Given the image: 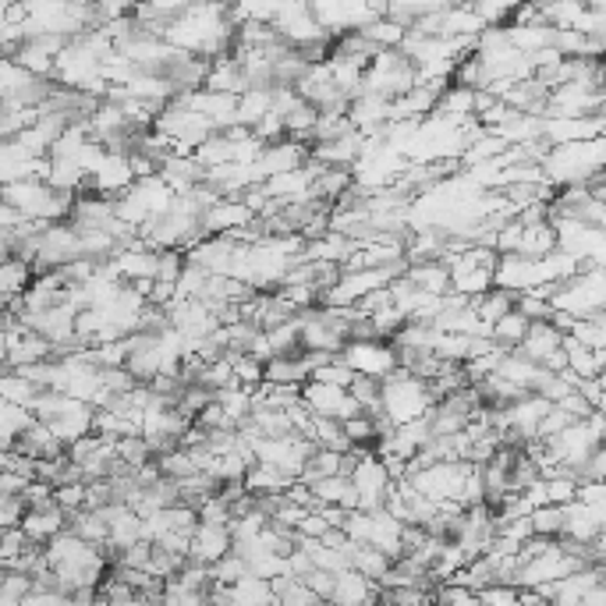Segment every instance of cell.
Segmentation results:
<instances>
[{
  "label": "cell",
  "mask_w": 606,
  "mask_h": 606,
  "mask_svg": "<svg viewBox=\"0 0 606 606\" xmlns=\"http://www.w3.org/2000/svg\"><path fill=\"white\" fill-rule=\"evenodd\" d=\"M228 8H231L228 0H195V4L181 8L163 25L160 36L178 50L214 61L231 50V39H234V22L228 15Z\"/></svg>",
  "instance_id": "cell-1"
},
{
  "label": "cell",
  "mask_w": 606,
  "mask_h": 606,
  "mask_svg": "<svg viewBox=\"0 0 606 606\" xmlns=\"http://www.w3.org/2000/svg\"><path fill=\"white\" fill-rule=\"evenodd\" d=\"M603 135L596 138H574V143H557L546 149V157L540 160L543 178L554 189L563 185H585L592 174H603Z\"/></svg>",
  "instance_id": "cell-2"
},
{
  "label": "cell",
  "mask_w": 606,
  "mask_h": 606,
  "mask_svg": "<svg viewBox=\"0 0 606 606\" xmlns=\"http://www.w3.org/2000/svg\"><path fill=\"white\" fill-rule=\"evenodd\" d=\"M433 390L429 379H422L415 373H408L404 365L390 369L387 376H379V412H384L393 426L401 422H412L419 415H426L433 408Z\"/></svg>",
  "instance_id": "cell-3"
},
{
  "label": "cell",
  "mask_w": 606,
  "mask_h": 606,
  "mask_svg": "<svg viewBox=\"0 0 606 606\" xmlns=\"http://www.w3.org/2000/svg\"><path fill=\"white\" fill-rule=\"evenodd\" d=\"M348 369H355L359 376H387L390 369H398V348H393L387 337H365V341H344V348L337 351Z\"/></svg>",
  "instance_id": "cell-4"
},
{
  "label": "cell",
  "mask_w": 606,
  "mask_h": 606,
  "mask_svg": "<svg viewBox=\"0 0 606 606\" xmlns=\"http://www.w3.org/2000/svg\"><path fill=\"white\" fill-rule=\"evenodd\" d=\"M549 223H554L557 249H563L568 256L582 259V263L603 266V228L578 220V217H549Z\"/></svg>",
  "instance_id": "cell-5"
},
{
  "label": "cell",
  "mask_w": 606,
  "mask_h": 606,
  "mask_svg": "<svg viewBox=\"0 0 606 606\" xmlns=\"http://www.w3.org/2000/svg\"><path fill=\"white\" fill-rule=\"evenodd\" d=\"M299 398L305 401V408L313 415H323V419H337L344 422L351 415L362 412V404L351 398L348 387H334V384H323V379H305Z\"/></svg>",
  "instance_id": "cell-6"
},
{
  "label": "cell",
  "mask_w": 606,
  "mask_h": 606,
  "mask_svg": "<svg viewBox=\"0 0 606 606\" xmlns=\"http://www.w3.org/2000/svg\"><path fill=\"white\" fill-rule=\"evenodd\" d=\"M231 549V529L217 525V521H199L189 535V560L195 563H217Z\"/></svg>",
  "instance_id": "cell-7"
},
{
  "label": "cell",
  "mask_w": 606,
  "mask_h": 606,
  "mask_svg": "<svg viewBox=\"0 0 606 606\" xmlns=\"http://www.w3.org/2000/svg\"><path fill=\"white\" fill-rule=\"evenodd\" d=\"M603 135V114H582V118H543V138L549 146L574 143V138H596Z\"/></svg>",
  "instance_id": "cell-8"
},
{
  "label": "cell",
  "mask_w": 606,
  "mask_h": 606,
  "mask_svg": "<svg viewBox=\"0 0 606 606\" xmlns=\"http://www.w3.org/2000/svg\"><path fill=\"white\" fill-rule=\"evenodd\" d=\"M334 603H369V599H379V585L373 578L359 574L355 568H344L334 574V585H330V596Z\"/></svg>",
  "instance_id": "cell-9"
},
{
  "label": "cell",
  "mask_w": 606,
  "mask_h": 606,
  "mask_svg": "<svg viewBox=\"0 0 606 606\" xmlns=\"http://www.w3.org/2000/svg\"><path fill=\"white\" fill-rule=\"evenodd\" d=\"M554 249H557L554 223H549V220H540V223H521V234H518V245H514L518 256L543 259L546 252H554Z\"/></svg>",
  "instance_id": "cell-10"
},
{
  "label": "cell",
  "mask_w": 606,
  "mask_h": 606,
  "mask_svg": "<svg viewBox=\"0 0 606 606\" xmlns=\"http://www.w3.org/2000/svg\"><path fill=\"white\" fill-rule=\"evenodd\" d=\"M33 280V266L25 259H0V302H11L29 288Z\"/></svg>",
  "instance_id": "cell-11"
},
{
  "label": "cell",
  "mask_w": 606,
  "mask_h": 606,
  "mask_svg": "<svg viewBox=\"0 0 606 606\" xmlns=\"http://www.w3.org/2000/svg\"><path fill=\"white\" fill-rule=\"evenodd\" d=\"M532 521V532L535 535H546V540H560L563 532V507L560 504H535L529 511Z\"/></svg>",
  "instance_id": "cell-12"
},
{
  "label": "cell",
  "mask_w": 606,
  "mask_h": 606,
  "mask_svg": "<svg viewBox=\"0 0 606 606\" xmlns=\"http://www.w3.org/2000/svg\"><path fill=\"white\" fill-rule=\"evenodd\" d=\"M525 330H529V319L518 313V308H511V313H504L497 323H493V330H489V337L493 341H497L500 348H507L511 351L521 337H525Z\"/></svg>",
  "instance_id": "cell-13"
},
{
  "label": "cell",
  "mask_w": 606,
  "mask_h": 606,
  "mask_svg": "<svg viewBox=\"0 0 606 606\" xmlns=\"http://www.w3.org/2000/svg\"><path fill=\"white\" fill-rule=\"evenodd\" d=\"M568 334L574 337L578 344H585V348H606L603 316H582V319H574Z\"/></svg>",
  "instance_id": "cell-14"
},
{
  "label": "cell",
  "mask_w": 606,
  "mask_h": 606,
  "mask_svg": "<svg viewBox=\"0 0 606 606\" xmlns=\"http://www.w3.org/2000/svg\"><path fill=\"white\" fill-rule=\"evenodd\" d=\"M557 408H560V412H568L571 419H585L589 412H596V408H592L585 398H582V393H578V390H568V393H563V398L560 401H554Z\"/></svg>",
  "instance_id": "cell-15"
},
{
  "label": "cell",
  "mask_w": 606,
  "mask_h": 606,
  "mask_svg": "<svg viewBox=\"0 0 606 606\" xmlns=\"http://www.w3.org/2000/svg\"><path fill=\"white\" fill-rule=\"evenodd\" d=\"M574 390L582 393V398H585L592 408H603V376H585V379H578Z\"/></svg>",
  "instance_id": "cell-16"
}]
</instances>
